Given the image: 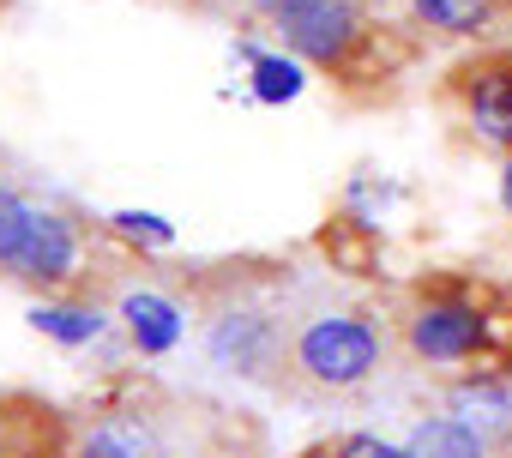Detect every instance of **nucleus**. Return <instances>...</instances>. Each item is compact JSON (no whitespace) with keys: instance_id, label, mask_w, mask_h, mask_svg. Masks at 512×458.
<instances>
[{"instance_id":"1","label":"nucleus","mask_w":512,"mask_h":458,"mask_svg":"<svg viewBox=\"0 0 512 458\" xmlns=\"http://www.w3.org/2000/svg\"><path fill=\"white\" fill-rule=\"evenodd\" d=\"M392 356L428 380H512V278L428 266L380 308Z\"/></svg>"},{"instance_id":"2","label":"nucleus","mask_w":512,"mask_h":458,"mask_svg":"<svg viewBox=\"0 0 512 458\" xmlns=\"http://www.w3.org/2000/svg\"><path fill=\"white\" fill-rule=\"evenodd\" d=\"M133 278H145V254L121 242L109 223H91L67 205L0 181V284L37 302L103 308Z\"/></svg>"},{"instance_id":"3","label":"nucleus","mask_w":512,"mask_h":458,"mask_svg":"<svg viewBox=\"0 0 512 458\" xmlns=\"http://www.w3.org/2000/svg\"><path fill=\"white\" fill-rule=\"evenodd\" d=\"M235 434H260V422L247 410L175 392L151 368H121L97 380L73 410V458H175Z\"/></svg>"},{"instance_id":"4","label":"nucleus","mask_w":512,"mask_h":458,"mask_svg":"<svg viewBox=\"0 0 512 458\" xmlns=\"http://www.w3.org/2000/svg\"><path fill=\"white\" fill-rule=\"evenodd\" d=\"M272 31L344 103H392L422 55V37L392 13V0H302Z\"/></svg>"},{"instance_id":"5","label":"nucleus","mask_w":512,"mask_h":458,"mask_svg":"<svg viewBox=\"0 0 512 458\" xmlns=\"http://www.w3.org/2000/svg\"><path fill=\"white\" fill-rule=\"evenodd\" d=\"M392 362V332L380 308H338L284 326L272 386L290 398H356Z\"/></svg>"},{"instance_id":"6","label":"nucleus","mask_w":512,"mask_h":458,"mask_svg":"<svg viewBox=\"0 0 512 458\" xmlns=\"http://www.w3.org/2000/svg\"><path fill=\"white\" fill-rule=\"evenodd\" d=\"M452 133L482 157H512V43H476L434 85Z\"/></svg>"},{"instance_id":"7","label":"nucleus","mask_w":512,"mask_h":458,"mask_svg":"<svg viewBox=\"0 0 512 458\" xmlns=\"http://www.w3.org/2000/svg\"><path fill=\"white\" fill-rule=\"evenodd\" d=\"M0 458H73V410L31 386H0Z\"/></svg>"},{"instance_id":"8","label":"nucleus","mask_w":512,"mask_h":458,"mask_svg":"<svg viewBox=\"0 0 512 458\" xmlns=\"http://www.w3.org/2000/svg\"><path fill=\"white\" fill-rule=\"evenodd\" d=\"M422 43H488L512 25V0H392Z\"/></svg>"},{"instance_id":"9","label":"nucleus","mask_w":512,"mask_h":458,"mask_svg":"<svg viewBox=\"0 0 512 458\" xmlns=\"http://www.w3.org/2000/svg\"><path fill=\"white\" fill-rule=\"evenodd\" d=\"M452 416L488 446V452H512V380H440Z\"/></svg>"},{"instance_id":"10","label":"nucleus","mask_w":512,"mask_h":458,"mask_svg":"<svg viewBox=\"0 0 512 458\" xmlns=\"http://www.w3.org/2000/svg\"><path fill=\"white\" fill-rule=\"evenodd\" d=\"M410 458H488V446L458 422V416H434V422H416L410 440H404Z\"/></svg>"},{"instance_id":"11","label":"nucleus","mask_w":512,"mask_h":458,"mask_svg":"<svg viewBox=\"0 0 512 458\" xmlns=\"http://www.w3.org/2000/svg\"><path fill=\"white\" fill-rule=\"evenodd\" d=\"M296 458H410L404 446L380 440V434H362V428H344V434H326L314 446H302Z\"/></svg>"},{"instance_id":"12","label":"nucleus","mask_w":512,"mask_h":458,"mask_svg":"<svg viewBox=\"0 0 512 458\" xmlns=\"http://www.w3.org/2000/svg\"><path fill=\"white\" fill-rule=\"evenodd\" d=\"M302 7V0H247V13L253 19H266V25H278V19H290Z\"/></svg>"},{"instance_id":"13","label":"nucleus","mask_w":512,"mask_h":458,"mask_svg":"<svg viewBox=\"0 0 512 458\" xmlns=\"http://www.w3.org/2000/svg\"><path fill=\"white\" fill-rule=\"evenodd\" d=\"M500 163V211L512 217V157H494Z\"/></svg>"}]
</instances>
